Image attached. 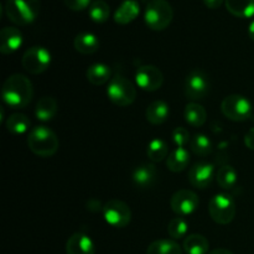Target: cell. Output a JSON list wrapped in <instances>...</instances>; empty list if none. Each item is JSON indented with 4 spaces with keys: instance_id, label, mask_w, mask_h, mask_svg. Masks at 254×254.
<instances>
[{
    "instance_id": "cell-8",
    "label": "cell",
    "mask_w": 254,
    "mask_h": 254,
    "mask_svg": "<svg viewBox=\"0 0 254 254\" xmlns=\"http://www.w3.org/2000/svg\"><path fill=\"white\" fill-rule=\"evenodd\" d=\"M21 64L25 71L29 73H44L51 64V54L49 50L42 46H32L24 54Z\"/></svg>"
},
{
    "instance_id": "cell-36",
    "label": "cell",
    "mask_w": 254,
    "mask_h": 254,
    "mask_svg": "<svg viewBox=\"0 0 254 254\" xmlns=\"http://www.w3.org/2000/svg\"><path fill=\"white\" fill-rule=\"evenodd\" d=\"M225 0H203V4L208 7V9H218L221 5L223 4Z\"/></svg>"
},
{
    "instance_id": "cell-4",
    "label": "cell",
    "mask_w": 254,
    "mask_h": 254,
    "mask_svg": "<svg viewBox=\"0 0 254 254\" xmlns=\"http://www.w3.org/2000/svg\"><path fill=\"white\" fill-rule=\"evenodd\" d=\"M174 10L166 0H150L146 4L144 21L149 29L154 31L165 30L171 24Z\"/></svg>"
},
{
    "instance_id": "cell-18",
    "label": "cell",
    "mask_w": 254,
    "mask_h": 254,
    "mask_svg": "<svg viewBox=\"0 0 254 254\" xmlns=\"http://www.w3.org/2000/svg\"><path fill=\"white\" fill-rule=\"evenodd\" d=\"M73 46L82 55H93L99 49V40L92 32H81L74 37Z\"/></svg>"
},
{
    "instance_id": "cell-21",
    "label": "cell",
    "mask_w": 254,
    "mask_h": 254,
    "mask_svg": "<svg viewBox=\"0 0 254 254\" xmlns=\"http://www.w3.org/2000/svg\"><path fill=\"white\" fill-rule=\"evenodd\" d=\"M225 5L236 17L248 19L254 16V0H225Z\"/></svg>"
},
{
    "instance_id": "cell-24",
    "label": "cell",
    "mask_w": 254,
    "mask_h": 254,
    "mask_svg": "<svg viewBox=\"0 0 254 254\" xmlns=\"http://www.w3.org/2000/svg\"><path fill=\"white\" fill-rule=\"evenodd\" d=\"M184 251L188 254H207L210 243L202 235H189L184 240Z\"/></svg>"
},
{
    "instance_id": "cell-15",
    "label": "cell",
    "mask_w": 254,
    "mask_h": 254,
    "mask_svg": "<svg viewBox=\"0 0 254 254\" xmlns=\"http://www.w3.org/2000/svg\"><path fill=\"white\" fill-rule=\"evenodd\" d=\"M67 254H94L96 247L91 238L81 232L73 233L66 243Z\"/></svg>"
},
{
    "instance_id": "cell-38",
    "label": "cell",
    "mask_w": 254,
    "mask_h": 254,
    "mask_svg": "<svg viewBox=\"0 0 254 254\" xmlns=\"http://www.w3.org/2000/svg\"><path fill=\"white\" fill-rule=\"evenodd\" d=\"M248 35H250L251 39H252L254 41V21L251 22L250 27H248Z\"/></svg>"
},
{
    "instance_id": "cell-23",
    "label": "cell",
    "mask_w": 254,
    "mask_h": 254,
    "mask_svg": "<svg viewBox=\"0 0 254 254\" xmlns=\"http://www.w3.org/2000/svg\"><path fill=\"white\" fill-rule=\"evenodd\" d=\"M57 102L52 97H42L36 104L35 108V116L39 121L49 122L55 118L57 114Z\"/></svg>"
},
{
    "instance_id": "cell-33",
    "label": "cell",
    "mask_w": 254,
    "mask_h": 254,
    "mask_svg": "<svg viewBox=\"0 0 254 254\" xmlns=\"http://www.w3.org/2000/svg\"><path fill=\"white\" fill-rule=\"evenodd\" d=\"M171 138H173V141L175 143V145L178 148H185L191 141L190 133L184 127H179V128L174 129L173 134H171Z\"/></svg>"
},
{
    "instance_id": "cell-35",
    "label": "cell",
    "mask_w": 254,
    "mask_h": 254,
    "mask_svg": "<svg viewBox=\"0 0 254 254\" xmlns=\"http://www.w3.org/2000/svg\"><path fill=\"white\" fill-rule=\"evenodd\" d=\"M245 144L248 149L254 150V128L248 130V133L245 136Z\"/></svg>"
},
{
    "instance_id": "cell-26",
    "label": "cell",
    "mask_w": 254,
    "mask_h": 254,
    "mask_svg": "<svg viewBox=\"0 0 254 254\" xmlns=\"http://www.w3.org/2000/svg\"><path fill=\"white\" fill-rule=\"evenodd\" d=\"M146 254H183V250L175 241L159 240L149 245Z\"/></svg>"
},
{
    "instance_id": "cell-31",
    "label": "cell",
    "mask_w": 254,
    "mask_h": 254,
    "mask_svg": "<svg viewBox=\"0 0 254 254\" xmlns=\"http://www.w3.org/2000/svg\"><path fill=\"white\" fill-rule=\"evenodd\" d=\"M191 150L200 156H207L212 151V143L205 134H196L190 141Z\"/></svg>"
},
{
    "instance_id": "cell-10",
    "label": "cell",
    "mask_w": 254,
    "mask_h": 254,
    "mask_svg": "<svg viewBox=\"0 0 254 254\" xmlns=\"http://www.w3.org/2000/svg\"><path fill=\"white\" fill-rule=\"evenodd\" d=\"M186 97L191 101H200L207 96L210 91V81L207 74L201 69H193L188 74L184 83Z\"/></svg>"
},
{
    "instance_id": "cell-7",
    "label": "cell",
    "mask_w": 254,
    "mask_h": 254,
    "mask_svg": "<svg viewBox=\"0 0 254 254\" xmlns=\"http://www.w3.org/2000/svg\"><path fill=\"white\" fill-rule=\"evenodd\" d=\"M208 213L218 225H228L236 216V203L230 195L217 193L211 197L208 203Z\"/></svg>"
},
{
    "instance_id": "cell-11",
    "label": "cell",
    "mask_w": 254,
    "mask_h": 254,
    "mask_svg": "<svg viewBox=\"0 0 254 254\" xmlns=\"http://www.w3.org/2000/svg\"><path fill=\"white\" fill-rule=\"evenodd\" d=\"M200 205L198 196L191 190H179L173 195L170 200L171 210L179 217H186L190 216L191 213L195 212Z\"/></svg>"
},
{
    "instance_id": "cell-6",
    "label": "cell",
    "mask_w": 254,
    "mask_h": 254,
    "mask_svg": "<svg viewBox=\"0 0 254 254\" xmlns=\"http://www.w3.org/2000/svg\"><path fill=\"white\" fill-rule=\"evenodd\" d=\"M221 112L233 122H245L252 117L253 106L246 97L240 94L227 96L221 103Z\"/></svg>"
},
{
    "instance_id": "cell-29",
    "label": "cell",
    "mask_w": 254,
    "mask_h": 254,
    "mask_svg": "<svg viewBox=\"0 0 254 254\" xmlns=\"http://www.w3.org/2000/svg\"><path fill=\"white\" fill-rule=\"evenodd\" d=\"M216 180H217L220 188L230 190L237 183V173H236L235 168H232L231 165H223L216 173Z\"/></svg>"
},
{
    "instance_id": "cell-5",
    "label": "cell",
    "mask_w": 254,
    "mask_h": 254,
    "mask_svg": "<svg viewBox=\"0 0 254 254\" xmlns=\"http://www.w3.org/2000/svg\"><path fill=\"white\" fill-rule=\"evenodd\" d=\"M109 101L118 107H128L135 101L136 89L131 81L123 76H116L109 81L107 87Z\"/></svg>"
},
{
    "instance_id": "cell-30",
    "label": "cell",
    "mask_w": 254,
    "mask_h": 254,
    "mask_svg": "<svg viewBox=\"0 0 254 254\" xmlns=\"http://www.w3.org/2000/svg\"><path fill=\"white\" fill-rule=\"evenodd\" d=\"M109 14H111V7L103 0H96L89 6V17L92 21L97 24H103L108 20Z\"/></svg>"
},
{
    "instance_id": "cell-17",
    "label": "cell",
    "mask_w": 254,
    "mask_h": 254,
    "mask_svg": "<svg viewBox=\"0 0 254 254\" xmlns=\"http://www.w3.org/2000/svg\"><path fill=\"white\" fill-rule=\"evenodd\" d=\"M140 12V5L136 0H124L114 12V21L119 25H127L134 21Z\"/></svg>"
},
{
    "instance_id": "cell-22",
    "label": "cell",
    "mask_w": 254,
    "mask_h": 254,
    "mask_svg": "<svg viewBox=\"0 0 254 254\" xmlns=\"http://www.w3.org/2000/svg\"><path fill=\"white\" fill-rule=\"evenodd\" d=\"M190 163V153L185 148H176L169 158H166V166L173 173H181Z\"/></svg>"
},
{
    "instance_id": "cell-27",
    "label": "cell",
    "mask_w": 254,
    "mask_h": 254,
    "mask_svg": "<svg viewBox=\"0 0 254 254\" xmlns=\"http://www.w3.org/2000/svg\"><path fill=\"white\" fill-rule=\"evenodd\" d=\"M30 119L27 118L25 114L22 113H15L11 114L9 118L6 119V129L12 134H16V135H20V134H24L29 130L30 128Z\"/></svg>"
},
{
    "instance_id": "cell-13",
    "label": "cell",
    "mask_w": 254,
    "mask_h": 254,
    "mask_svg": "<svg viewBox=\"0 0 254 254\" xmlns=\"http://www.w3.org/2000/svg\"><path fill=\"white\" fill-rule=\"evenodd\" d=\"M215 176V168L210 163H197L189 170V181L197 189H206L211 185Z\"/></svg>"
},
{
    "instance_id": "cell-32",
    "label": "cell",
    "mask_w": 254,
    "mask_h": 254,
    "mask_svg": "<svg viewBox=\"0 0 254 254\" xmlns=\"http://www.w3.org/2000/svg\"><path fill=\"white\" fill-rule=\"evenodd\" d=\"M189 225L184 217H175L169 222L168 233L173 240H180L188 235Z\"/></svg>"
},
{
    "instance_id": "cell-34",
    "label": "cell",
    "mask_w": 254,
    "mask_h": 254,
    "mask_svg": "<svg viewBox=\"0 0 254 254\" xmlns=\"http://www.w3.org/2000/svg\"><path fill=\"white\" fill-rule=\"evenodd\" d=\"M64 5L73 11H82L91 6V0H64Z\"/></svg>"
},
{
    "instance_id": "cell-25",
    "label": "cell",
    "mask_w": 254,
    "mask_h": 254,
    "mask_svg": "<svg viewBox=\"0 0 254 254\" xmlns=\"http://www.w3.org/2000/svg\"><path fill=\"white\" fill-rule=\"evenodd\" d=\"M86 77L89 83L94 86H102L111 78V68L104 64H94L88 67Z\"/></svg>"
},
{
    "instance_id": "cell-12",
    "label": "cell",
    "mask_w": 254,
    "mask_h": 254,
    "mask_svg": "<svg viewBox=\"0 0 254 254\" xmlns=\"http://www.w3.org/2000/svg\"><path fill=\"white\" fill-rule=\"evenodd\" d=\"M135 82L136 86L143 91L155 92L164 83L163 72L153 64H144L136 69Z\"/></svg>"
},
{
    "instance_id": "cell-3",
    "label": "cell",
    "mask_w": 254,
    "mask_h": 254,
    "mask_svg": "<svg viewBox=\"0 0 254 254\" xmlns=\"http://www.w3.org/2000/svg\"><path fill=\"white\" fill-rule=\"evenodd\" d=\"M40 7H41L40 0H6L5 14L10 21L25 26L37 19Z\"/></svg>"
},
{
    "instance_id": "cell-9",
    "label": "cell",
    "mask_w": 254,
    "mask_h": 254,
    "mask_svg": "<svg viewBox=\"0 0 254 254\" xmlns=\"http://www.w3.org/2000/svg\"><path fill=\"white\" fill-rule=\"evenodd\" d=\"M104 220L114 228H124L130 223L131 211L126 202L121 200H109L103 206Z\"/></svg>"
},
{
    "instance_id": "cell-14",
    "label": "cell",
    "mask_w": 254,
    "mask_h": 254,
    "mask_svg": "<svg viewBox=\"0 0 254 254\" xmlns=\"http://www.w3.org/2000/svg\"><path fill=\"white\" fill-rule=\"evenodd\" d=\"M22 45V34L16 27H4L0 31V52L2 55H11L16 52Z\"/></svg>"
},
{
    "instance_id": "cell-16",
    "label": "cell",
    "mask_w": 254,
    "mask_h": 254,
    "mask_svg": "<svg viewBox=\"0 0 254 254\" xmlns=\"http://www.w3.org/2000/svg\"><path fill=\"white\" fill-rule=\"evenodd\" d=\"M156 178H158V170L154 164H143L138 166L131 175L133 183L140 189L151 188L155 184Z\"/></svg>"
},
{
    "instance_id": "cell-37",
    "label": "cell",
    "mask_w": 254,
    "mask_h": 254,
    "mask_svg": "<svg viewBox=\"0 0 254 254\" xmlns=\"http://www.w3.org/2000/svg\"><path fill=\"white\" fill-rule=\"evenodd\" d=\"M208 254H233V253L231 252V251L225 250V248H218V250L212 251V252H210Z\"/></svg>"
},
{
    "instance_id": "cell-28",
    "label": "cell",
    "mask_w": 254,
    "mask_h": 254,
    "mask_svg": "<svg viewBox=\"0 0 254 254\" xmlns=\"http://www.w3.org/2000/svg\"><path fill=\"white\" fill-rule=\"evenodd\" d=\"M146 154H148V158L150 159L153 163H160L164 159L168 158V144H166L163 139H153V140L149 143Z\"/></svg>"
},
{
    "instance_id": "cell-2",
    "label": "cell",
    "mask_w": 254,
    "mask_h": 254,
    "mask_svg": "<svg viewBox=\"0 0 254 254\" xmlns=\"http://www.w3.org/2000/svg\"><path fill=\"white\" fill-rule=\"evenodd\" d=\"M29 149L37 156L50 158L59 150L60 141L56 133L45 126L35 127L27 136Z\"/></svg>"
},
{
    "instance_id": "cell-1",
    "label": "cell",
    "mask_w": 254,
    "mask_h": 254,
    "mask_svg": "<svg viewBox=\"0 0 254 254\" xmlns=\"http://www.w3.org/2000/svg\"><path fill=\"white\" fill-rule=\"evenodd\" d=\"M34 96L32 83L26 76L20 73L11 74L4 82L1 88L2 101L6 106L14 109L25 108Z\"/></svg>"
},
{
    "instance_id": "cell-19",
    "label": "cell",
    "mask_w": 254,
    "mask_h": 254,
    "mask_svg": "<svg viewBox=\"0 0 254 254\" xmlns=\"http://www.w3.org/2000/svg\"><path fill=\"white\" fill-rule=\"evenodd\" d=\"M169 114H170V108L169 104L164 101H154L153 103L149 104L145 112L146 121L154 126H159L166 122Z\"/></svg>"
},
{
    "instance_id": "cell-20",
    "label": "cell",
    "mask_w": 254,
    "mask_h": 254,
    "mask_svg": "<svg viewBox=\"0 0 254 254\" xmlns=\"http://www.w3.org/2000/svg\"><path fill=\"white\" fill-rule=\"evenodd\" d=\"M184 117H185V121L189 126L193 127V128H200L206 123L207 113H206V109L201 104L196 103V102H191V103L186 104Z\"/></svg>"
}]
</instances>
